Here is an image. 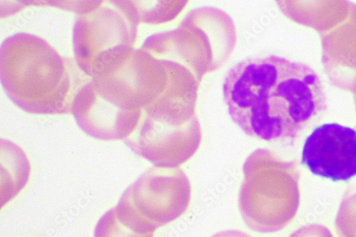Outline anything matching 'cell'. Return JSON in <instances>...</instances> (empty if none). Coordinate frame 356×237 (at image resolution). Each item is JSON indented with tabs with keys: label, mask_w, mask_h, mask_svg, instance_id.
I'll list each match as a JSON object with an SVG mask.
<instances>
[{
	"label": "cell",
	"mask_w": 356,
	"mask_h": 237,
	"mask_svg": "<svg viewBox=\"0 0 356 237\" xmlns=\"http://www.w3.org/2000/svg\"><path fill=\"white\" fill-rule=\"evenodd\" d=\"M223 96L232 121L246 134L268 141L295 139L327 107L314 70L274 55L234 66Z\"/></svg>",
	"instance_id": "cell-1"
},
{
	"label": "cell",
	"mask_w": 356,
	"mask_h": 237,
	"mask_svg": "<svg viewBox=\"0 0 356 237\" xmlns=\"http://www.w3.org/2000/svg\"><path fill=\"white\" fill-rule=\"evenodd\" d=\"M76 66L44 40L18 33L0 49V76L10 99L24 111L38 114L72 112L83 85Z\"/></svg>",
	"instance_id": "cell-2"
},
{
	"label": "cell",
	"mask_w": 356,
	"mask_h": 237,
	"mask_svg": "<svg viewBox=\"0 0 356 237\" xmlns=\"http://www.w3.org/2000/svg\"><path fill=\"white\" fill-rule=\"evenodd\" d=\"M243 173L239 209L246 225L259 233H273L285 228L300 207L298 167L259 150L247 159Z\"/></svg>",
	"instance_id": "cell-3"
},
{
	"label": "cell",
	"mask_w": 356,
	"mask_h": 237,
	"mask_svg": "<svg viewBox=\"0 0 356 237\" xmlns=\"http://www.w3.org/2000/svg\"><path fill=\"white\" fill-rule=\"evenodd\" d=\"M73 30L75 62L91 78L134 49L139 23L133 1L101 0L78 5Z\"/></svg>",
	"instance_id": "cell-4"
},
{
	"label": "cell",
	"mask_w": 356,
	"mask_h": 237,
	"mask_svg": "<svg viewBox=\"0 0 356 237\" xmlns=\"http://www.w3.org/2000/svg\"><path fill=\"white\" fill-rule=\"evenodd\" d=\"M192 188L180 168L153 167L124 192L116 205L146 235L181 217L191 203Z\"/></svg>",
	"instance_id": "cell-5"
},
{
	"label": "cell",
	"mask_w": 356,
	"mask_h": 237,
	"mask_svg": "<svg viewBox=\"0 0 356 237\" xmlns=\"http://www.w3.org/2000/svg\"><path fill=\"white\" fill-rule=\"evenodd\" d=\"M124 141L156 166L175 168L195 153L200 130L191 113L172 112L153 103L141 109L136 127Z\"/></svg>",
	"instance_id": "cell-6"
},
{
	"label": "cell",
	"mask_w": 356,
	"mask_h": 237,
	"mask_svg": "<svg viewBox=\"0 0 356 237\" xmlns=\"http://www.w3.org/2000/svg\"><path fill=\"white\" fill-rule=\"evenodd\" d=\"M302 163L316 175L350 180L356 175V131L337 123L315 128L305 140Z\"/></svg>",
	"instance_id": "cell-7"
},
{
	"label": "cell",
	"mask_w": 356,
	"mask_h": 237,
	"mask_svg": "<svg viewBox=\"0 0 356 237\" xmlns=\"http://www.w3.org/2000/svg\"><path fill=\"white\" fill-rule=\"evenodd\" d=\"M72 113L85 133L104 141L127 139L140 118V115L118 109L106 101L88 81L76 95Z\"/></svg>",
	"instance_id": "cell-8"
},
{
	"label": "cell",
	"mask_w": 356,
	"mask_h": 237,
	"mask_svg": "<svg viewBox=\"0 0 356 237\" xmlns=\"http://www.w3.org/2000/svg\"><path fill=\"white\" fill-rule=\"evenodd\" d=\"M7 158L2 152V206L15 197L26 184L31 171L24 153L17 146L15 157Z\"/></svg>",
	"instance_id": "cell-9"
},
{
	"label": "cell",
	"mask_w": 356,
	"mask_h": 237,
	"mask_svg": "<svg viewBox=\"0 0 356 237\" xmlns=\"http://www.w3.org/2000/svg\"><path fill=\"white\" fill-rule=\"evenodd\" d=\"M95 237H154L140 233L115 206L98 222Z\"/></svg>",
	"instance_id": "cell-10"
},
{
	"label": "cell",
	"mask_w": 356,
	"mask_h": 237,
	"mask_svg": "<svg viewBox=\"0 0 356 237\" xmlns=\"http://www.w3.org/2000/svg\"><path fill=\"white\" fill-rule=\"evenodd\" d=\"M335 225L340 237H356V184L345 195Z\"/></svg>",
	"instance_id": "cell-11"
},
{
	"label": "cell",
	"mask_w": 356,
	"mask_h": 237,
	"mask_svg": "<svg viewBox=\"0 0 356 237\" xmlns=\"http://www.w3.org/2000/svg\"><path fill=\"white\" fill-rule=\"evenodd\" d=\"M289 237H334L330 230L323 225H309L293 232Z\"/></svg>",
	"instance_id": "cell-12"
},
{
	"label": "cell",
	"mask_w": 356,
	"mask_h": 237,
	"mask_svg": "<svg viewBox=\"0 0 356 237\" xmlns=\"http://www.w3.org/2000/svg\"><path fill=\"white\" fill-rule=\"evenodd\" d=\"M212 237H252L250 234L240 230H226L218 232Z\"/></svg>",
	"instance_id": "cell-13"
}]
</instances>
